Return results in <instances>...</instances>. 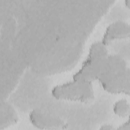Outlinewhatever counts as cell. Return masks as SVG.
<instances>
[{
  "label": "cell",
  "instance_id": "obj_1",
  "mask_svg": "<svg viewBox=\"0 0 130 130\" xmlns=\"http://www.w3.org/2000/svg\"><path fill=\"white\" fill-rule=\"evenodd\" d=\"M129 69L125 60L116 54L108 55L98 80L102 87L113 94H129Z\"/></svg>",
  "mask_w": 130,
  "mask_h": 130
},
{
  "label": "cell",
  "instance_id": "obj_2",
  "mask_svg": "<svg viewBox=\"0 0 130 130\" xmlns=\"http://www.w3.org/2000/svg\"><path fill=\"white\" fill-rule=\"evenodd\" d=\"M108 55L106 46L101 41L93 43L86 58L80 69L73 76V79L91 82L98 80Z\"/></svg>",
  "mask_w": 130,
  "mask_h": 130
},
{
  "label": "cell",
  "instance_id": "obj_3",
  "mask_svg": "<svg viewBox=\"0 0 130 130\" xmlns=\"http://www.w3.org/2000/svg\"><path fill=\"white\" fill-rule=\"evenodd\" d=\"M52 96L57 100L86 103L94 98L92 82L76 80L57 85L51 90Z\"/></svg>",
  "mask_w": 130,
  "mask_h": 130
},
{
  "label": "cell",
  "instance_id": "obj_4",
  "mask_svg": "<svg viewBox=\"0 0 130 130\" xmlns=\"http://www.w3.org/2000/svg\"><path fill=\"white\" fill-rule=\"evenodd\" d=\"M29 120L34 126L42 129H63L67 126L60 117L40 109H33L29 113Z\"/></svg>",
  "mask_w": 130,
  "mask_h": 130
},
{
  "label": "cell",
  "instance_id": "obj_5",
  "mask_svg": "<svg viewBox=\"0 0 130 130\" xmlns=\"http://www.w3.org/2000/svg\"><path fill=\"white\" fill-rule=\"evenodd\" d=\"M129 24L122 20H117L110 24L106 28L101 42L107 46L112 41L129 38Z\"/></svg>",
  "mask_w": 130,
  "mask_h": 130
},
{
  "label": "cell",
  "instance_id": "obj_6",
  "mask_svg": "<svg viewBox=\"0 0 130 130\" xmlns=\"http://www.w3.org/2000/svg\"><path fill=\"white\" fill-rule=\"evenodd\" d=\"M18 121L17 114L13 106L7 102L1 104V129L16 123Z\"/></svg>",
  "mask_w": 130,
  "mask_h": 130
},
{
  "label": "cell",
  "instance_id": "obj_7",
  "mask_svg": "<svg viewBox=\"0 0 130 130\" xmlns=\"http://www.w3.org/2000/svg\"><path fill=\"white\" fill-rule=\"evenodd\" d=\"M113 111L114 113L119 117H127L130 111L129 105L126 99H122L117 101L113 105Z\"/></svg>",
  "mask_w": 130,
  "mask_h": 130
},
{
  "label": "cell",
  "instance_id": "obj_8",
  "mask_svg": "<svg viewBox=\"0 0 130 130\" xmlns=\"http://www.w3.org/2000/svg\"><path fill=\"white\" fill-rule=\"evenodd\" d=\"M117 129H129L130 126H129V120L128 119L126 121H125L124 123H122L120 125H119Z\"/></svg>",
  "mask_w": 130,
  "mask_h": 130
},
{
  "label": "cell",
  "instance_id": "obj_9",
  "mask_svg": "<svg viewBox=\"0 0 130 130\" xmlns=\"http://www.w3.org/2000/svg\"><path fill=\"white\" fill-rule=\"evenodd\" d=\"M100 129H103V130H110L114 129V127L113 125L110 124H105L101 125L99 128Z\"/></svg>",
  "mask_w": 130,
  "mask_h": 130
},
{
  "label": "cell",
  "instance_id": "obj_10",
  "mask_svg": "<svg viewBox=\"0 0 130 130\" xmlns=\"http://www.w3.org/2000/svg\"><path fill=\"white\" fill-rule=\"evenodd\" d=\"M124 4L127 8H129V5H130V1L129 0H125Z\"/></svg>",
  "mask_w": 130,
  "mask_h": 130
}]
</instances>
